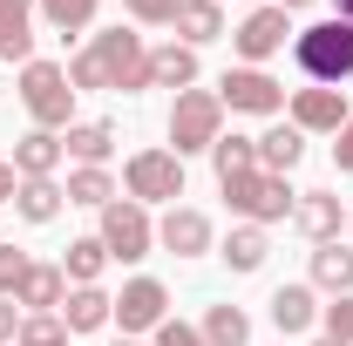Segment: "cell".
Instances as JSON below:
<instances>
[{"label": "cell", "mask_w": 353, "mask_h": 346, "mask_svg": "<svg viewBox=\"0 0 353 346\" xmlns=\"http://www.w3.org/2000/svg\"><path fill=\"white\" fill-rule=\"evenodd\" d=\"M218 136H224L218 88H183V95L170 102V156H211Z\"/></svg>", "instance_id": "obj_4"}, {"label": "cell", "mask_w": 353, "mask_h": 346, "mask_svg": "<svg viewBox=\"0 0 353 346\" xmlns=\"http://www.w3.org/2000/svg\"><path fill=\"white\" fill-rule=\"evenodd\" d=\"M197 333H204V346H245V340H252V319H245L238 305H211Z\"/></svg>", "instance_id": "obj_29"}, {"label": "cell", "mask_w": 353, "mask_h": 346, "mask_svg": "<svg viewBox=\"0 0 353 346\" xmlns=\"http://www.w3.org/2000/svg\"><path fill=\"white\" fill-rule=\"evenodd\" d=\"M312 346H340V340H333V333H319V340H312Z\"/></svg>", "instance_id": "obj_41"}, {"label": "cell", "mask_w": 353, "mask_h": 346, "mask_svg": "<svg viewBox=\"0 0 353 346\" xmlns=\"http://www.w3.org/2000/svg\"><path fill=\"white\" fill-rule=\"evenodd\" d=\"M259 163V136H218L211 143V170L231 176V170H252Z\"/></svg>", "instance_id": "obj_30"}, {"label": "cell", "mask_w": 353, "mask_h": 346, "mask_svg": "<svg viewBox=\"0 0 353 346\" xmlns=\"http://www.w3.org/2000/svg\"><path fill=\"white\" fill-rule=\"evenodd\" d=\"M123 14L143 21V28H170V21H176V0H123Z\"/></svg>", "instance_id": "obj_33"}, {"label": "cell", "mask_w": 353, "mask_h": 346, "mask_svg": "<svg viewBox=\"0 0 353 346\" xmlns=\"http://www.w3.org/2000/svg\"><path fill=\"white\" fill-rule=\"evenodd\" d=\"M123 190H130L143 211L150 204H176L183 197V156H170V150H136L130 163H123Z\"/></svg>", "instance_id": "obj_6"}, {"label": "cell", "mask_w": 353, "mask_h": 346, "mask_svg": "<svg viewBox=\"0 0 353 346\" xmlns=\"http://www.w3.org/2000/svg\"><path fill=\"white\" fill-rule=\"evenodd\" d=\"M218 102L231 109V116H279V109H285V88L272 82L265 68H224Z\"/></svg>", "instance_id": "obj_8"}, {"label": "cell", "mask_w": 353, "mask_h": 346, "mask_svg": "<svg viewBox=\"0 0 353 346\" xmlns=\"http://www.w3.org/2000/svg\"><path fill=\"white\" fill-rule=\"evenodd\" d=\"M312 292H333V299H340V292H353V252L340 245V238L312 252Z\"/></svg>", "instance_id": "obj_24"}, {"label": "cell", "mask_w": 353, "mask_h": 346, "mask_svg": "<svg viewBox=\"0 0 353 346\" xmlns=\"http://www.w3.org/2000/svg\"><path fill=\"white\" fill-rule=\"evenodd\" d=\"M285 109H292V130H299V136H340L347 116H353L347 88H292Z\"/></svg>", "instance_id": "obj_10"}, {"label": "cell", "mask_w": 353, "mask_h": 346, "mask_svg": "<svg viewBox=\"0 0 353 346\" xmlns=\"http://www.w3.org/2000/svg\"><path fill=\"white\" fill-rule=\"evenodd\" d=\"M102 265H109L102 238H75V245L61 252V278H68V285H95V278H102Z\"/></svg>", "instance_id": "obj_28"}, {"label": "cell", "mask_w": 353, "mask_h": 346, "mask_svg": "<svg viewBox=\"0 0 353 346\" xmlns=\"http://www.w3.org/2000/svg\"><path fill=\"white\" fill-rule=\"evenodd\" d=\"M21 319H28L21 305H14V299H0V346H7V340H14V333H21Z\"/></svg>", "instance_id": "obj_37"}, {"label": "cell", "mask_w": 353, "mask_h": 346, "mask_svg": "<svg viewBox=\"0 0 353 346\" xmlns=\"http://www.w3.org/2000/svg\"><path fill=\"white\" fill-rule=\"evenodd\" d=\"M14 190H21V176H14V163H0V204H14Z\"/></svg>", "instance_id": "obj_38"}, {"label": "cell", "mask_w": 353, "mask_h": 346, "mask_svg": "<svg viewBox=\"0 0 353 346\" xmlns=\"http://www.w3.org/2000/svg\"><path fill=\"white\" fill-rule=\"evenodd\" d=\"M61 150H68L75 163H88V170H109V156H116V123H68Z\"/></svg>", "instance_id": "obj_19"}, {"label": "cell", "mask_w": 353, "mask_h": 346, "mask_svg": "<svg viewBox=\"0 0 353 346\" xmlns=\"http://www.w3.org/2000/svg\"><path fill=\"white\" fill-rule=\"evenodd\" d=\"M157 346H204V333L183 326V319H163V326H157Z\"/></svg>", "instance_id": "obj_35"}, {"label": "cell", "mask_w": 353, "mask_h": 346, "mask_svg": "<svg viewBox=\"0 0 353 346\" xmlns=\"http://www.w3.org/2000/svg\"><path fill=\"white\" fill-rule=\"evenodd\" d=\"M279 346H285V340H279Z\"/></svg>", "instance_id": "obj_44"}, {"label": "cell", "mask_w": 353, "mask_h": 346, "mask_svg": "<svg viewBox=\"0 0 353 346\" xmlns=\"http://www.w3.org/2000/svg\"><path fill=\"white\" fill-rule=\"evenodd\" d=\"M252 7H265V0H252Z\"/></svg>", "instance_id": "obj_43"}, {"label": "cell", "mask_w": 353, "mask_h": 346, "mask_svg": "<svg viewBox=\"0 0 353 346\" xmlns=\"http://www.w3.org/2000/svg\"><path fill=\"white\" fill-rule=\"evenodd\" d=\"M333 163H340V176H353V116H347V130H340V143H333Z\"/></svg>", "instance_id": "obj_36"}, {"label": "cell", "mask_w": 353, "mask_h": 346, "mask_svg": "<svg viewBox=\"0 0 353 346\" xmlns=\"http://www.w3.org/2000/svg\"><path fill=\"white\" fill-rule=\"evenodd\" d=\"M61 204H68V190L54 176H21V190H14V211L28 217V224H54Z\"/></svg>", "instance_id": "obj_20"}, {"label": "cell", "mask_w": 353, "mask_h": 346, "mask_svg": "<svg viewBox=\"0 0 353 346\" xmlns=\"http://www.w3.org/2000/svg\"><path fill=\"white\" fill-rule=\"evenodd\" d=\"M292 61L312 88H347L353 82V21H312L292 34Z\"/></svg>", "instance_id": "obj_2"}, {"label": "cell", "mask_w": 353, "mask_h": 346, "mask_svg": "<svg viewBox=\"0 0 353 346\" xmlns=\"http://www.w3.org/2000/svg\"><path fill=\"white\" fill-rule=\"evenodd\" d=\"M292 224L306 231L312 245H333V238H340V224H347V204H340L333 190H299V204H292Z\"/></svg>", "instance_id": "obj_13"}, {"label": "cell", "mask_w": 353, "mask_h": 346, "mask_svg": "<svg viewBox=\"0 0 353 346\" xmlns=\"http://www.w3.org/2000/svg\"><path fill=\"white\" fill-rule=\"evenodd\" d=\"M68 82L75 95L82 88H109V95H143L150 88V48L136 28H102V34H88V48L68 61Z\"/></svg>", "instance_id": "obj_1"}, {"label": "cell", "mask_w": 353, "mask_h": 346, "mask_svg": "<svg viewBox=\"0 0 353 346\" xmlns=\"http://www.w3.org/2000/svg\"><path fill=\"white\" fill-rule=\"evenodd\" d=\"M116 326H123V340H136V333H157L163 319H170V292L157 285V278H130L123 292H116V312H109Z\"/></svg>", "instance_id": "obj_9"}, {"label": "cell", "mask_w": 353, "mask_h": 346, "mask_svg": "<svg viewBox=\"0 0 353 346\" xmlns=\"http://www.w3.org/2000/svg\"><path fill=\"white\" fill-rule=\"evenodd\" d=\"M34 14H41L34 0H0V68L7 61H21V68L34 61Z\"/></svg>", "instance_id": "obj_14"}, {"label": "cell", "mask_w": 353, "mask_h": 346, "mask_svg": "<svg viewBox=\"0 0 353 346\" xmlns=\"http://www.w3.org/2000/svg\"><path fill=\"white\" fill-rule=\"evenodd\" d=\"M28 252H21V245H0V299H14V285H21V278H28Z\"/></svg>", "instance_id": "obj_32"}, {"label": "cell", "mask_w": 353, "mask_h": 346, "mask_svg": "<svg viewBox=\"0 0 353 346\" xmlns=\"http://www.w3.org/2000/svg\"><path fill=\"white\" fill-rule=\"evenodd\" d=\"M333 7H340V21H353V0H333Z\"/></svg>", "instance_id": "obj_39"}, {"label": "cell", "mask_w": 353, "mask_h": 346, "mask_svg": "<svg viewBox=\"0 0 353 346\" xmlns=\"http://www.w3.org/2000/svg\"><path fill=\"white\" fill-rule=\"evenodd\" d=\"M272 7H285V14H292V7H306V0H272Z\"/></svg>", "instance_id": "obj_40"}, {"label": "cell", "mask_w": 353, "mask_h": 346, "mask_svg": "<svg viewBox=\"0 0 353 346\" xmlns=\"http://www.w3.org/2000/svg\"><path fill=\"white\" fill-rule=\"evenodd\" d=\"M150 88H197V48H183V41H163V48H150Z\"/></svg>", "instance_id": "obj_18"}, {"label": "cell", "mask_w": 353, "mask_h": 346, "mask_svg": "<svg viewBox=\"0 0 353 346\" xmlns=\"http://www.w3.org/2000/svg\"><path fill=\"white\" fill-rule=\"evenodd\" d=\"M109 312H116V299H109L102 285H75V292L61 299V326H68V340H75V333H102Z\"/></svg>", "instance_id": "obj_17"}, {"label": "cell", "mask_w": 353, "mask_h": 346, "mask_svg": "<svg viewBox=\"0 0 353 346\" xmlns=\"http://www.w3.org/2000/svg\"><path fill=\"white\" fill-rule=\"evenodd\" d=\"M61 156H68V150H61L54 130H28L21 143H14V176H54Z\"/></svg>", "instance_id": "obj_22"}, {"label": "cell", "mask_w": 353, "mask_h": 346, "mask_svg": "<svg viewBox=\"0 0 353 346\" xmlns=\"http://www.w3.org/2000/svg\"><path fill=\"white\" fill-rule=\"evenodd\" d=\"M109 346H143V340H109Z\"/></svg>", "instance_id": "obj_42"}, {"label": "cell", "mask_w": 353, "mask_h": 346, "mask_svg": "<svg viewBox=\"0 0 353 346\" xmlns=\"http://www.w3.org/2000/svg\"><path fill=\"white\" fill-rule=\"evenodd\" d=\"M218 190H224V204L245 217V224H285L292 217V204H299V190L285 183V176H272V170H231V176H218Z\"/></svg>", "instance_id": "obj_3"}, {"label": "cell", "mask_w": 353, "mask_h": 346, "mask_svg": "<svg viewBox=\"0 0 353 346\" xmlns=\"http://www.w3.org/2000/svg\"><path fill=\"white\" fill-rule=\"evenodd\" d=\"M299 156H306V136L292 130V123H272V130L259 136V170L292 176V170H299Z\"/></svg>", "instance_id": "obj_21"}, {"label": "cell", "mask_w": 353, "mask_h": 346, "mask_svg": "<svg viewBox=\"0 0 353 346\" xmlns=\"http://www.w3.org/2000/svg\"><path fill=\"white\" fill-rule=\"evenodd\" d=\"M116 197H123V190H116V176L109 170H68V204H82V211H109V204H116Z\"/></svg>", "instance_id": "obj_26"}, {"label": "cell", "mask_w": 353, "mask_h": 346, "mask_svg": "<svg viewBox=\"0 0 353 346\" xmlns=\"http://www.w3.org/2000/svg\"><path fill=\"white\" fill-rule=\"evenodd\" d=\"M61 299H68L61 265H28V278L14 285V305H21V312H61Z\"/></svg>", "instance_id": "obj_15"}, {"label": "cell", "mask_w": 353, "mask_h": 346, "mask_svg": "<svg viewBox=\"0 0 353 346\" xmlns=\"http://www.w3.org/2000/svg\"><path fill=\"white\" fill-rule=\"evenodd\" d=\"M326 333H333L340 346H353V292H340V299L326 305Z\"/></svg>", "instance_id": "obj_34"}, {"label": "cell", "mask_w": 353, "mask_h": 346, "mask_svg": "<svg viewBox=\"0 0 353 346\" xmlns=\"http://www.w3.org/2000/svg\"><path fill=\"white\" fill-rule=\"evenodd\" d=\"M157 245L170 252V258H204L211 245H218V231H211V217L190 211V204H170L163 224H157Z\"/></svg>", "instance_id": "obj_12"}, {"label": "cell", "mask_w": 353, "mask_h": 346, "mask_svg": "<svg viewBox=\"0 0 353 346\" xmlns=\"http://www.w3.org/2000/svg\"><path fill=\"white\" fill-rule=\"evenodd\" d=\"M102 252L109 258H123V265H136V258H150V245H157V224H150V211L136 204V197H116L109 211H102Z\"/></svg>", "instance_id": "obj_7"}, {"label": "cell", "mask_w": 353, "mask_h": 346, "mask_svg": "<svg viewBox=\"0 0 353 346\" xmlns=\"http://www.w3.org/2000/svg\"><path fill=\"white\" fill-rule=\"evenodd\" d=\"M285 34H292V21H285V7H252L245 21H238V34H231V48L245 54V68H259V61H272L279 48H285Z\"/></svg>", "instance_id": "obj_11"}, {"label": "cell", "mask_w": 353, "mask_h": 346, "mask_svg": "<svg viewBox=\"0 0 353 346\" xmlns=\"http://www.w3.org/2000/svg\"><path fill=\"white\" fill-rule=\"evenodd\" d=\"M265 312H272V326L292 340V333H306L312 319H319V292H312V285H279V292L265 299Z\"/></svg>", "instance_id": "obj_16"}, {"label": "cell", "mask_w": 353, "mask_h": 346, "mask_svg": "<svg viewBox=\"0 0 353 346\" xmlns=\"http://www.w3.org/2000/svg\"><path fill=\"white\" fill-rule=\"evenodd\" d=\"M34 7H41V21L54 34H88L95 14H102V0H34Z\"/></svg>", "instance_id": "obj_27"}, {"label": "cell", "mask_w": 353, "mask_h": 346, "mask_svg": "<svg viewBox=\"0 0 353 346\" xmlns=\"http://www.w3.org/2000/svg\"><path fill=\"white\" fill-rule=\"evenodd\" d=\"M265 252H272V238H265L259 224H231V238L218 245V258L231 265V272H259V265H265Z\"/></svg>", "instance_id": "obj_25"}, {"label": "cell", "mask_w": 353, "mask_h": 346, "mask_svg": "<svg viewBox=\"0 0 353 346\" xmlns=\"http://www.w3.org/2000/svg\"><path fill=\"white\" fill-rule=\"evenodd\" d=\"M21 102H28L34 130H68V123H75V82H68V68L34 54V61L21 68Z\"/></svg>", "instance_id": "obj_5"}, {"label": "cell", "mask_w": 353, "mask_h": 346, "mask_svg": "<svg viewBox=\"0 0 353 346\" xmlns=\"http://www.w3.org/2000/svg\"><path fill=\"white\" fill-rule=\"evenodd\" d=\"M176 34H183V48H204V41H218L224 34V7L218 0H176V21H170Z\"/></svg>", "instance_id": "obj_23"}, {"label": "cell", "mask_w": 353, "mask_h": 346, "mask_svg": "<svg viewBox=\"0 0 353 346\" xmlns=\"http://www.w3.org/2000/svg\"><path fill=\"white\" fill-rule=\"evenodd\" d=\"M14 346H68L61 312H28V319H21V333H14Z\"/></svg>", "instance_id": "obj_31"}]
</instances>
